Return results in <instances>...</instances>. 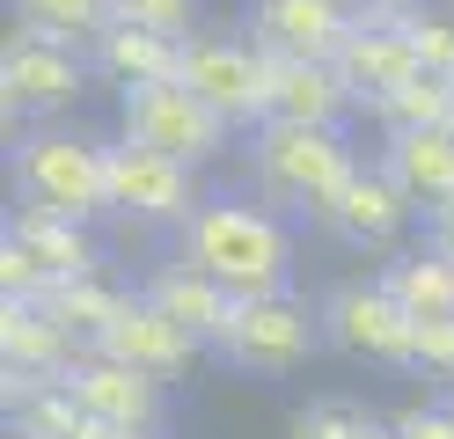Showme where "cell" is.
<instances>
[{"mask_svg": "<svg viewBox=\"0 0 454 439\" xmlns=\"http://www.w3.org/2000/svg\"><path fill=\"white\" fill-rule=\"evenodd\" d=\"M176 256L213 286H227L235 301H264V293H294L301 242H294V220L257 198H206L176 227Z\"/></svg>", "mask_w": 454, "mask_h": 439, "instance_id": "obj_1", "label": "cell"}, {"mask_svg": "<svg viewBox=\"0 0 454 439\" xmlns=\"http://www.w3.org/2000/svg\"><path fill=\"white\" fill-rule=\"evenodd\" d=\"M359 176V154L345 132L330 125H286V117H264L257 132H249V191H257V205H271V213H308L323 220L337 191H345Z\"/></svg>", "mask_w": 454, "mask_h": 439, "instance_id": "obj_2", "label": "cell"}, {"mask_svg": "<svg viewBox=\"0 0 454 439\" xmlns=\"http://www.w3.org/2000/svg\"><path fill=\"white\" fill-rule=\"evenodd\" d=\"M15 198L37 205V213H59V220H81L96 227L110 220V139H89V132H22L15 139Z\"/></svg>", "mask_w": 454, "mask_h": 439, "instance_id": "obj_3", "label": "cell"}, {"mask_svg": "<svg viewBox=\"0 0 454 439\" xmlns=\"http://www.w3.org/2000/svg\"><path fill=\"white\" fill-rule=\"evenodd\" d=\"M330 337H323V308H308L301 293H264V301H242L235 322L220 337V359L249 373V380H286L316 359Z\"/></svg>", "mask_w": 454, "mask_h": 439, "instance_id": "obj_4", "label": "cell"}, {"mask_svg": "<svg viewBox=\"0 0 454 439\" xmlns=\"http://www.w3.org/2000/svg\"><path fill=\"white\" fill-rule=\"evenodd\" d=\"M176 81L191 88L206 110H220L227 125H249L257 132L271 117V59L235 37V29H198V37H184V67Z\"/></svg>", "mask_w": 454, "mask_h": 439, "instance_id": "obj_5", "label": "cell"}, {"mask_svg": "<svg viewBox=\"0 0 454 439\" xmlns=\"http://www.w3.org/2000/svg\"><path fill=\"white\" fill-rule=\"evenodd\" d=\"M227 117L206 110L184 81H147V88H125L118 96V139L132 146H154V154L184 161V169H206L220 146H227Z\"/></svg>", "mask_w": 454, "mask_h": 439, "instance_id": "obj_6", "label": "cell"}, {"mask_svg": "<svg viewBox=\"0 0 454 439\" xmlns=\"http://www.w3.org/2000/svg\"><path fill=\"white\" fill-rule=\"evenodd\" d=\"M89 51L74 44H51L37 29H8V44H0V117H8V139L22 117H59L89 96Z\"/></svg>", "mask_w": 454, "mask_h": 439, "instance_id": "obj_7", "label": "cell"}, {"mask_svg": "<svg viewBox=\"0 0 454 439\" xmlns=\"http://www.w3.org/2000/svg\"><path fill=\"white\" fill-rule=\"evenodd\" d=\"M323 337L366 366H418V322L395 308L381 278H345L323 293Z\"/></svg>", "mask_w": 454, "mask_h": 439, "instance_id": "obj_8", "label": "cell"}, {"mask_svg": "<svg viewBox=\"0 0 454 439\" xmlns=\"http://www.w3.org/2000/svg\"><path fill=\"white\" fill-rule=\"evenodd\" d=\"M198 169L154 154V146L110 139V220L125 227H184L198 213Z\"/></svg>", "mask_w": 454, "mask_h": 439, "instance_id": "obj_9", "label": "cell"}, {"mask_svg": "<svg viewBox=\"0 0 454 439\" xmlns=\"http://www.w3.org/2000/svg\"><path fill=\"white\" fill-rule=\"evenodd\" d=\"M67 388H74V403L89 410L96 425H110V432H161L168 396H161L154 373H132V366H118V359H103V351H81V359L67 366Z\"/></svg>", "mask_w": 454, "mask_h": 439, "instance_id": "obj_10", "label": "cell"}, {"mask_svg": "<svg viewBox=\"0 0 454 439\" xmlns=\"http://www.w3.org/2000/svg\"><path fill=\"white\" fill-rule=\"evenodd\" d=\"M352 37L345 0H249V44L264 59H337Z\"/></svg>", "mask_w": 454, "mask_h": 439, "instance_id": "obj_11", "label": "cell"}, {"mask_svg": "<svg viewBox=\"0 0 454 439\" xmlns=\"http://www.w3.org/2000/svg\"><path fill=\"white\" fill-rule=\"evenodd\" d=\"M411 220H418V205L395 191V176H388L381 161H359V176L337 191V205L323 213V227H330L345 249H388V256H395V242H403Z\"/></svg>", "mask_w": 454, "mask_h": 439, "instance_id": "obj_12", "label": "cell"}, {"mask_svg": "<svg viewBox=\"0 0 454 439\" xmlns=\"http://www.w3.org/2000/svg\"><path fill=\"white\" fill-rule=\"evenodd\" d=\"M96 351H103V359H118V366H132V373L176 380V373H184L206 344H198L191 330H176V322H168V315L147 301V293H125V308H118V322L103 330V344H96Z\"/></svg>", "mask_w": 454, "mask_h": 439, "instance_id": "obj_13", "label": "cell"}, {"mask_svg": "<svg viewBox=\"0 0 454 439\" xmlns=\"http://www.w3.org/2000/svg\"><path fill=\"white\" fill-rule=\"evenodd\" d=\"M139 293H147V301L168 315V322H176V330H191L198 344H206V351H220V337H227V322H235V293H227V286H213L206 271H191V263L184 256H168V263H154V271L147 278H139Z\"/></svg>", "mask_w": 454, "mask_h": 439, "instance_id": "obj_14", "label": "cell"}, {"mask_svg": "<svg viewBox=\"0 0 454 439\" xmlns=\"http://www.w3.org/2000/svg\"><path fill=\"white\" fill-rule=\"evenodd\" d=\"M374 161L395 176V191H403L425 220L454 205V125H440V132H381Z\"/></svg>", "mask_w": 454, "mask_h": 439, "instance_id": "obj_15", "label": "cell"}, {"mask_svg": "<svg viewBox=\"0 0 454 439\" xmlns=\"http://www.w3.org/2000/svg\"><path fill=\"white\" fill-rule=\"evenodd\" d=\"M330 67L345 74V88L359 96V110H374V103H381V96H395L403 81H418V59H411L403 22H352L345 51H337Z\"/></svg>", "mask_w": 454, "mask_h": 439, "instance_id": "obj_16", "label": "cell"}, {"mask_svg": "<svg viewBox=\"0 0 454 439\" xmlns=\"http://www.w3.org/2000/svg\"><path fill=\"white\" fill-rule=\"evenodd\" d=\"M352 110H359V96L345 88V74H337L330 59H271V117L345 132Z\"/></svg>", "mask_w": 454, "mask_h": 439, "instance_id": "obj_17", "label": "cell"}, {"mask_svg": "<svg viewBox=\"0 0 454 439\" xmlns=\"http://www.w3.org/2000/svg\"><path fill=\"white\" fill-rule=\"evenodd\" d=\"M89 67L103 81H118V96L125 88H147V81H176L184 37H161V29H139V22H110L103 37L89 44Z\"/></svg>", "mask_w": 454, "mask_h": 439, "instance_id": "obj_18", "label": "cell"}, {"mask_svg": "<svg viewBox=\"0 0 454 439\" xmlns=\"http://www.w3.org/2000/svg\"><path fill=\"white\" fill-rule=\"evenodd\" d=\"M81 359V344L30 301H0V373H44L67 380V366Z\"/></svg>", "mask_w": 454, "mask_h": 439, "instance_id": "obj_19", "label": "cell"}, {"mask_svg": "<svg viewBox=\"0 0 454 439\" xmlns=\"http://www.w3.org/2000/svg\"><path fill=\"white\" fill-rule=\"evenodd\" d=\"M8 242L15 249H30L51 278H96V227H81V220H59V213H37V205H15L8 213Z\"/></svg>", "mask_w": 454, "mask_h": 439, "instance_id": "obj_20", "label": "cell"}, {"mask_svg": "<svg viewBox=\"0 0 454 439\" xmlns=\"http://www.w3.org/2000/svg\"><path fill=\"white\" fill-rule=\"evenodd\" d=\"M388 293H395V308H403L411 322H447L454 315V263L433 249V242H418V249H395L381 271H374Z\"/></svg>", "mask_w": 454, "mask_h": 439, "instance_id": "obj_21", "label": "cell"}, {"mask_svg": "<svg viewBox=\"0 0 454 439\" xmlns=\"http://www.w3.org/2000/svg\"><path fill=\"white\" fill-rule=\"evenodd\" d=\"M37 308L59 322V330H67L81 351H96V344H103V330H110V322H118V308H125V293H110L103 278H59Z\"/></svg>", "mask_w": 454, "mask_h": 439, "instance_id": "obj_22", "label": "cell"}, {"mask_svg": "<svg viewBox=\"0 0 454 439\" xmlns=\"http://www.w3.org/2000/svg\"><path fill=\"white\" fill-rule=\"evenodd\" d=\"M22 29H37L51 44H96L110 22H118V0H8Z\"/></svg>", "mask_w": 454, "mask_h": 439, "instance_id": "obj_23", "label": "cell"}, {"mask_svg": "<svg viewBox=\"0 0 454 439\" xmlns=\"http://www.w3.org/2000/svg\"><path fill=\"white\" fill-rule=\"evenodd\" d=\"M374 117H381V132H440V125H454V81L418 74V81L395 88V96H381Z\"/></svg>", "mask_w": 454, "mask_h": 439, "instance_id": "obj_24", "label": "cell"}, {"mask_svg": "<svg viewBox=\"0 0 454 439\" xmlns=\"http://www.w3.org/2000/svg\"><path fill=\"white\" fill-rule=\"evenodd\" d=\"M374 425H381V418H374L359 396H316L308 410H294L286 439H366Z\"/></svg>", "mask_w": 454, "mask_h": 439, "instance_id": "obj_25", "label": "cell"}, {"mask_svg": "<svg viewBox=\"0 0 454 439\" xmlns=\"http://www.w3.org/2000/svg\"><path fill=\"white\" fill-rule=\"evenodd\" d=\"M403 37H411V59H418V74H433V81H454V15H433V8H418L403 22Z\"/></svg>", "mask_w": 454, "mask_h": 439, "instance_id": "obj_26", "label": "cell"}, {"mask_svg": "<svg viewBox=\"0 0 454 439\" xmlns=\"http://www.w3.org/2000/svg\"><path fill=\"white\" fill-rule=\"evenodd\" d=\"M51 286H59V278H51L30 249H15L8 234H0V301H30V308H37Z\"/></svg>", "mask_w": 454, "mask_h": 439, "instance_id": "obj_27", "label": "cell"}, {"mask_svg": "<svg viewBox=\"0 0 454 439\" xmlns=\"http://www.w3.org/2000/svg\"><path fill=\"white\" fill-rule=\"evenodd\" d=\"M118 22H139V29H161V37H198V0H118Z\"/></svg>", "mask_w": 454, "mask_h": 439, "instance_id": "obj_28", "label": "cell"}, {"mask_svg": "<svg viewBox=\"0 0 454 439\" xmlns=\"http://www.w3.org/2000/svg\"><path fill=\"white\" fill-rule=\"evenodd\" d=\"M418 366L454 380V315L447 322H418Z\"/></svg>", "mask_w": 454, "mask_h": 439, "instance_id": "obj_29", "label": "cell"}, {"mask_svg": "<svg viewBox=\"0 0 454 439\" xmlns=\"http://www.w3.org/2000/svg\"><path fill=\"white\" fill-rule=\"evenodd\" d=\"M403 439H454V403H411L403 418H395Z\"/></svg>", "mask_w": 454, "mask_h": 439, "instance_id": "obj_30", "label": "cell"}, {"mask_svg": "<svg viewBox=\"0 0 454 439\" xmlns=\"http://www.w3.org/2000/svg\"><path fill=\"white\" fill-rule=\"evenodd\" d=\"M352 22H411L418 15V0H345Z\"/></svg>", "mask_w": 454, "mask_h": 439, "instance_id": "obj_31", "label": "cell"}, {"mask_svg": "<svg viewBox=\"0 0 454 439\" xmlns=\"http://www.w3.org/2000/svg\"><path fill=\"white\" fill-rule=\"evenodd\" d=\"M425 242H433L447 263H454V205H447V213H433V220H425Z\"/></svg>", "mask_w": 454, "mask_h": 439, "instance_id": "obj_32", "label": "cell"}, {"mask_svg": "<svg viewBox=\"0 0 454 439\" xmlns=\"http://www.w3.org/2000/svg\"><path fill=\"white\" fill-rule=\"evenodd\" d=\"M366 439H403V432H395V425H374V432H366Z\"/></svg>", "mask_w": 454, "mask_h": 439, "instance_id": "obj_33", "label": "cell"}, {"mask_svg": "<svg viewBox=\"0 0 454 439\" xmlns=\"http://www.w3.org/2000/svg\"><path fill=\"white\" fill-rule=\"evenodd\" d=\"M110 439H168V432H110Z\"/></svg>", "mask_w": 454, "mask_h": 439, "instance_id": "obj_34", "label": "cell"}, {"mask_svg": "<svg viewBox=\"0 0 454 439\" xmlns=\"http://www.w3.org/2000/svg\"><path fill=\"white\" fill-rule=\"evenodd\" d=\"M8 439H22V432H8Z\"/></svg>", "mask_w": 454, "mask_h": 439, "instance_id": "obj_35", "label": "cell"}, {"mask_svg": "<svg viewBox=\"0 0 454 439\" xmlns=\"http://www.w3.org/2000/svg\"><path fill=\"white\" fill-rule=\"evenodd\" d=\"M447 403H454V396H447Z\"/></svg>", "mask_w": 454, "mask_h": 439, "instance_id": "obj_36", "label": "cell"}]
</instances>
